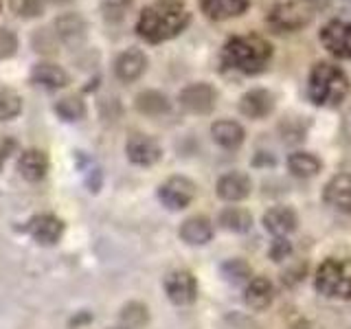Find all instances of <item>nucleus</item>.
<instances>
[{
    "label": "nucleus",
    "instance_id": "obj_1",
    "mask_svg": "<svg viewBox=\"0 0 351 329\" xmlns=\"http://www.w3.org/2000/svg\"><path fill=\"white\" fill-rule=\"evenodd\" d=\"M191 11L184 0H152L138 11L134 31L152 47L176 40L191 25Z\"/></svg>",
    "mask_w": 351,
    "mask_h": 329
},
{
    "label": "nucleus",
    "instance_id": "obj_2",
    "mask_svg": "<svg viewBox=\"0 0 351 329\" xmlns=\"http://www.w3.org/2000/svg\"><path fill=\"white\" fill-rule=\"evenodd\" d=\"M274 58L272 42L259 33H237L222 47V62L226 69L239 75H261Z\"/></svg>",
    "mask_w": 351,
    "mask_h": 329
},
{
    "label": "nucleus",
    "instance_id": "obj_3",
    "mask_svg": "<svg viewBox=\"0 0 351 329\" xmlns=\"http://www.w3.org/2000/svg\"><path fill=\"white\" fill-rule=\"evenodd\" d=\"M351 93V77L334 62H316L307 75V99L318 108H340Z\"/></svg>",
    "mask_w": 351,
    "mask_h": 329
},
{
    "label": "nucleus",
    "instance_id": "obj_4",
    "mask_svg": "<svg viewBox=\"0 0 351 329\" xmlns=\"http://www.w3.org/2000/svg\"><path fill=\"white\" fill-rule=\"evenodd\" d=\"M314 290L334 301H351V257H327L314 272Z\"/></svg>",
    "mask_w": 351,
    "mask_h": 329
},
{
    "label": "nucleus",
    "instance_id": "obj_5",
    "mask_svg": "<svg viewBox=\"0 0 351 329\" xmlns=\"http://www.w3.org/2000/svg\"><path fill=\"white\" fill-rule=\"evenodd\" d=\"M314 18V7L310 0H279L266 16L268 27L274 33H296L305 29Z\"/></svg>",
    "mask_w": 351,
    "mask_h": 329
},
{
    "label": "nucleus",
    "instance_id": "obj_6",
    "mask_svg": "<svg viewBox=\"0 0 351 329\" xmlns=\"http://www.w3.org/2000/svg\"><path fill=\"white\" fill-rule=\"evenodd\" d=\"M219 93L213 84L208 82H191L184 88H180L178 93V106L184 110L186 114H195V117H204L211 114L215 106H217Z\"/></svg>",
    "mask_w": 351,
    "mask_h": 329
},
{
    "label": "nucleus",
    "instance_id": "obj_7",
    "mask_svg": "<svg viewBox=\"0 0 351 329\" xmlns=\"http://www.w3.org/2000/svg\"><path fill=\"white\" fill-rule=\"evenodd\" d=\"M158 202L169 211H184L197 195V184L186 175L173 173L158 184Z\"/></svg>",
    "mask_w": 351,
    "mask_h": 329
},
{
    "label": "nucleus",
    "instance_id": "obj_8",
    "mask_svg": "<svg viewBox=\"0 0 351 329\" xmlns=\"http://www.w3.org/2000/svg\"><path fill=\"white\" fill-rule=\"evenodd\" d=\"M318 40L334 60L351 62V20L332 18L318 29Z\"/></svg>",
    "mask_w": 351,
    "mask_h": 329
},
{
    "label": "nucleus",
    "instance_id": "obj_9",
    "mask_svg": "<svg viewBox=\"0 0 351 329\" xmlns=\"http://www.w3.org/2000/svg\"><path fill=\"white\" fill-rule=\"evenodd\" d=\"M125 156L134 167H154L162 158V145L145 132H132L125 141Z\"/></svg>",
    "mask_w": 351,
    "mask_h": 329
},
{
    "label": "nucleus",
    "instance_id": "obj_10",
    "mask_svg": "<svg viewBox=\"0 0 351 329\" xmlns=\"http://www.w3.org/2000/svg\"><path fill=\"white\" fill-rule=\"evenodd\" d=\"M149 69V58L143 49L128 47L112 62V73L121 84H134Z\"/></svg>",
    "mask_w": 351,
    "mask_h": 329
},
{
    "label": "nucleus",
    "instance_id": "obj_11",
    "mask_svg": "<svg viewBox=\"0 0 351 329\" xmlns=\"http://www.w3.org/2000/svg\"><path fill=\"white\" fill-rule=\"evenodd\" d=\"M274 108H277V97L268 88H250L244 95L239 97L237 110L241 117H246L250 121H263L268 119Z\"/></svg>",
    "mask_w": 351,
    "mask_h": 329
},
{
    "label": "nucleus",
    "instance_id": "obj_12",
    "mask_svg": "<svg viewBox=\"0 0 351 329\" xmlns=\"http://www.w3.org/2000/svg\"><path fill=\"white\" fill-rule=\"evenodd\" d=\"M162 288L167 299L178 307H186L197 299V279L189 270H171L165 277Z\"/></svg>",
    "mask_w": 351,
    "mask_h": 329
},
{
    "label": "nucleus",
    "instance_id": "obj_13",
    "mask_svg": "<svg viewBox=\"0 0 351 329\" xmlns=\"http://www.w3.org/2000/svg\"><path fill=\"white\" fill-rule=\"evenodd\" d=\"M27 230L33 237V241H38L40 246H55L62 239L66 224L62 217L53 213H38L29 219Z\"/></svg>",
    "mask_w": 351,
    "mask_h": 329
},
{
    "label": "nucleus",
    "instance_id": "obj_14",
    "mask_svg": "<svg viewBox=\"0 0 351 329\" xmlns=\"http://www.w3.org/2000/svg\"><path fill=\"white\" fill-rule=\"evenodd\" d=\"M51 31L55 33L60 44H69V47H75L86 40L88 36V20L77 14V11H66V14H60L53 20Z\"/></svg>",
    "mask_w": 351,
    "mask_h": 329
},
{
    "label": "nucleus",
    "instance_id": "obj_15",
    "mask_svg": "<svg viewBox=\"0 0 351 329\" xmlns=\"http://www.w3.org/2000/svg\"><path fill=\"white\" fill-rule=\"evenodd\" d=\"M29 80L33 86L42 88V90L55 93V90H64V88L71 84V75L66 69H62L60 64L44 60V62L33 64V69L29 73Z\"/></svg>",
    "mask_w": 351,
    "mask_h": 329
},
{
    "label": "nucleus",
    "instance_id": "obj_16",
    "mask_svg": "<svg viewBox=\"0 0 351 329\" xmlns=\"http://www.w3.org/2000/svg\"><path fill=\"white\" fill-rule=\"evenodd\" d=\"M252 193V180L244 171H226L215 182V195L222 202H241Z\"/></svg>",
    "mask_w": 351,
    "mask_h": 329
},
{
    "label": "nucleus",
    "instance_id": "obj_17",
    "mask_svg": "<svg viewBox=\"0 0 351 329\" xmlns=\"http://www.w3.org/2000/svg\"><path fill=\"white\" fill-rule=\"evenodd\" d=\"M323 202L338 213H351V171L334 173L323 186Z\"/></svg>",
    "mask_w": 351,
    "mask_h": 329
},
{
    "label": "nucleus",
    "instance_id": "obj_18",
    "mask_svg": "<svg viewBox=\"0 0 351 329\" xmlns=\"http://www.w3.org/2000/svg\"><path fill=\"white\" fill-rule=\"evenodd\" d=\"M49 167H51L49 154L40 147L25 149L18 156V162H16V169L20 173V178L27 180V182H42L49 175Z\"/></svg>",
    "mask_w": 351,
    "mask_h": 329
},
{
    "label": "nucleus",
    "instance_id": "obj_19",
    "mask_svg": "<svg viewBox=\"0 0 351 329\" xmlns=\"http://www.w3.org/2000/svg\"><path fill=\"white\" fill-rule=\"evenodd\" d=\"M261 224L272 237H288L299 228V215H296L292 206L277 204V206H270L268 211L263 213Z\"/></svg>",
    "mask_w": 351,
    "mask_h": 329
},
{
    "label": "nucleus",
    "instance_id": "obj_20",
    "mask_svg": "<svg viewBox=\"0 0 351 329\" xmlns=\"http://www.w3.org/2000/svg\"><path fill=\"white\" fill-rule=\"evenodd\" d=\"M208 132H211V138L215 145L226 151L239 149L246 141V130L235 119H217L211 123V130Z\"/></svg>",
    "mask_w": 351,
    "mask_h": 329
},
{
    "label": "nucleus",
    "instance_id": "obj_21",
    "mask_svg": "<svg viewBox=\"0 0 351 329\" xmlns=\"http://www.w3.org/2000/svg\"><path fill=\"white\" fill-rule=\"evenodd\" d=\"M202 14L213 22L241 18L250 9V0H197Z\"/></svg>",
    "mask_w": 351,
    "mask_h": 329
},
{
    "label": "nucleus",
    "instance_id": "obj_22",
    "mask_svg": "<svg viewBox=\"0 0 351 329\" xmlns=\"http://www.w3.org/2000/svg\"><path fill=\"white\" fill-rule=\"evenodd\" d=\"M178 235L189 246H206L215 237V226L206 215H191L180 224Z\"/></svg>",
    "mask_w": 351,
    "mask_h": 329
},
{
    "label": "nucleus",
    "instance_id": "obj_23",
    "mask_svg": "<svg viewBox=\"0 0 351 329\" xmlns=\"http://www.w3.org/2000/svg\"><path fill=\"white\" fill-rule=\"evenodd\" d=\"M274 301V283L268 277H261V274H252L250 281L244 285V303L255 312L268 310Z\"/></svg>",
    "mask_w": 351,
    "mask_h": 329
},
{
    "label": "nucleus",
    "instance_id": "obj_24",
    "mask_svg": "<svg viewBox=\"0 0 351 329\" xmlns=\"http://www.w3.org/2000/svg\"><path fill=\"white\" fill-rule=\"evenodd\" d=\"M285 167H288V171L294 175V178L310 180V178H316V175L323 171V160L312 151L296 149L290 154L288 158H285Z\"/></svg>",
    "mask_w": 351,
    "mask_h": 329
},
{
    "label": "nucleus",
    "instance_id": "obj_25",
    "mask_svg": "<svg viewBox=\"0 0 351 329\" xmlns=\"http://www.w3.org/2000/svg\"><path fill=\"white\" fill-rule=\"evenodd\" d=\"M134 108H136V112L145 117H165L171 110V101L162 90L145 88V90H141L134 97Z\"/></svg>",
    "mask_w": 351,
    "mask_h": 329
},
{
    "label": "nucleus",
    "instance_id": "obj_26",
    "mask_svg": "<svg viewBox=\"0 0 351 329\" xmlns=\"http://www.w3.org/2000/svg\"><path fill=\"white\" fill-rule=\"evenodd\" d=\"M217 224L228 233L244 235L252 228V215L244 206H224L217 215Z\"/></svg>",
    "mask_w": 351,
    "mask_h": 329
},
{
    "label": "nucleus",
    "instance_id": "obj_27",
    "mask_svg": "<svg viewBox=\"0 0 351 329\" xmlns=\"http://www.w3.org/2000/svg\"><path fill=\"white\" fill-rule=\"evenodd\" d=\"M53 112L58 114V119L66 121V123H77V121L86 119L88 106L82 95H64L53 103Z\"/></svg>",
    "mask_w": 351,
    "mask_h": 329
},
{
    "label": "nucleus",
    "instance_id": "obj_28",
    "mask_svg": "<svg viewBox=\"0 0 351 329\" xmlns=\"http://www.w3.org/2000/svg\"><path fill=\"white\" fill-rule=\"evenodd\" d=\"M119 321L125 329H141L149 323V310L145 303L141 301H130L121 307L119 312Z\"/></svg>",
    "mask_w": 351,
    "mask_h": 329
},
{
    "label": "nucleus",
    "instance_id": "obj_29",
    "mask_svg": "<svg viewBox=\"0 0 351 329\" xmlns=\"http://www.w3.org/2000/svg\"><path fill=\"white\" fill-rule=\"evenodd\" d=\"M219 274H222V279L228 281L230 285H246L252 277V268L248 261L233 257V259H226L222 266H219Z\"/></svg>",
    "mask_w": 351,
    "mask_h": 329
},
{
    "label": "nucleus",
    "instance_id": "obj_30",
    "mask_svg": "<svg viewBox=\"0 0 351 329\" xmlns=\"http://www.w3.org/2000/svg\"><path fill=\"white\" fill-rule=\"evenodd\" d=\"M22 108H25V103H22L20 93L7 86L0 88V123L16 121L22 114Z\"/></svg>",
    "mask_w": 351,
    "mask_h": 329
},
{
    "label": "nucleus",
    "instance_id": "obj_31",
    "mask_svg": "<svg viewBox=\"0 0 351 329\" xmlns=\"http://www.w3.org/2000/svg\"><path fill=\"white\" fill-rule=\"evenodd\" d=\"M9 11L20 20H36L44 16L47 0H7Z\"/></svg>",
    "mask_w": 351,
    "mask_h": 329
},
{
    "label": "nucleus",
    "instance_id": "obj_32",
    "mask_svg": "<svg viewBox=\"0 0 351 329\" xmlns=\"http://www.w3.org/2000/svg\"><path fill=\"white\" fill-rule=\"evenodd\" d=\"M20 49V38L9 27H0V62L11 60Z\"/></svg>",
    "mask_w": 351,
    "mask_h": 329
},
{
    "label": "nucleus",
    "instance_id": "obj_33",
    "mask_svg": "<svg viewBox=\"0 0 351 329\" xmlns=\"http://www.w3.org/2000/svg\"><path fill=\"white\" fill-rule=\"evenodd\" d=\"M31 42H33V49L42 55H53L55 51H58V44H60L51 29H38L36 33H33Z\"/></svg>",
    "mask_w": 351,
    "mask_h": 329
},
{
    "label": "nucleus",
    "instance_id": "obj_34",
    "mask_svg": "<svg viewBox=\"0 0 351 329\" xmlns=\"http://www.w3.org/2000/svg\"><path fill=\"white\" fill-rule=\"evenodd\" d=\"M307 127H301V119H285L279 125V134L283 136V143H299L305 138Z\"/></svg>",
    "mask_w": 351,
    "mask_h": 329
},
{
    "label": "nucleus",
    "instance_id": "obj_35",
    "mask_svg": "<svg viewBox=\"0 0 351 329\" xmlns=\"http://www.w3.org/2000/svg\"><path fill=\"white\" fill-rule=\"evenodd\" d=\"M268 255L272 261H283L292 255V244L288 241V237H274L272 244H270V250Z\"/></svg>",
    "mask_w": 351,
    "mask_h": 329
},
{
    "label": "nucleus",
    "instance_id": "obj_36",
    "mask_svg": "<svg viewBox=\"0 0 351 329\" xmlns=\"http://www.w3.org/2000/svg\"><path fill=\"white\" fill-rule=\"evenodd\" d=\"M132 0H101V7L106 11V16H121V11H123Z\"/></svg>",
    "mask_w": 351,
    "mask_h": 329
},
{
    "label": "nucleus",
    "instance_id": "obj_37",
    "mask_svg": "<svg viewBox=\"0 0 351 329\" xmlns=\"http://www.w3.org/2000/svg\"><path fill=\"white\" fill-rule=\"evenodd\" d=\"M0 167H3V151H0Z\"/></svg>",
    "mask_w": 351,
    "mask_h": 329
},
{
    "label": "nucleus",
    "instance_id": "obj_38",
    "mask_svg": "<svg viewBox=\"0 0 351 329\" xmlns=\"http://www.w3.org/2000/svg\"><path fill=\"white\" fill-rule=\"evenodd\" d=\"M110 329H125V327H110Z\"/></svg>",
    "mask_w": 351,
    "mask_h": 329
},
{
    "label": "nucleus",
    "instance_id": "obj_39",
    "mask_svg": "<svg viewBox=\"0 0 351 329\" xmlns=\"http://www.w3.org/2000/svg\"><path fill=\"white\" fill-rule=\"evenodd\" d=\"M0 11H3V0H0Z\"/></svg>",
    "mask_w": 351,
    "mask_h": 329
}]
</instances>
